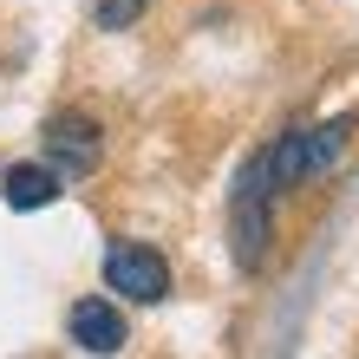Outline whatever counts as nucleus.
Listing matches in <instances>:
<instances>
[{
  "label": "nucleus",
  "instance_id": "f257e3e1",
  "mask_svg": "<svg viewBox=\"0 0 359 359\" xmlns=\"http://www.w3.org/2000/svg\"><path fill=\"white\" fill-rule=\"evenodd\" d=\"M359 131V111H340V118H327V124H287L281 137L268 144V151H255L242 163V177L236 189H248V196H287V189H307V183H320L333 163L346 157V144Z\"/></svg>",
  "mask_w": 359,
  "mask_h": 359
},
{
  "label": "nucleus",
  "instance_id": "f03ea898",
  "mask_svg": "<svg viewBox=\"0 0 359 359\" xmlns=\"http://www.w3.org/2000/svg\"><path fill=\"white\" fill-rule=\"evenodd\" d=\"M39 144H46V157L59 177H92L98 157H104V124L86 111V104H66V111L46 118V131H39Z\"/></svg>",
  "mask_w": 359,
  "mask_h": 359
},
{
  "label": "nucleus",
  "instance_id": "7ed1b4c3",
  "mask_svg": "<svg viewBox=\"0 0 359 359\" xmlns=\"http://www.w3.org/2000/svg\"><path fill=\"white\" fill-rule=\"evenodd\" d=\"M104 287L118 294V301H163L170 294V262L157 255L151 242H104Z\"/></svg>",
  "mask_w": 359,
  "mask_h": 359
},
{
  "label": "nucleus",
  "instance_id": "20e7f679",
  "mask_svg": "<svg viewBox=\"0 0 359 359\" xmlns=\"http://www.w3.org/2000/svg\"><path fill=\"white\" fill-rule=\"evenodd\" d=\"M229 255H236L242 274L268 268V255H274V203L268 196L236 189V203H229Z\"/></svg>",
  "mask_w": 359,
  "mask_h": 359
},
{
  "label": "nucleus",
  "instance_id": "39448f33",
  "mask_svg": "<svg viewBox=\"0 0 359 359\" xmlns=\"http://www.w3.org/2000/svg\"><path fill=\"white\" fill-rule=\"evenodd\" d=\"M66 340L79 353H124V340H131V327H124V313L118 301H104V294H86V301H72L66 307Z\"/></svg>",
  "mask_w": 359,
  "mask_h": 359
},
{
  "label": "nucleus",
  "instance_id": "423d86ee",
  "mask_svg": "<svg viewBox=\"0 0 359 359\" xmlns=\"http://www.w3.org/2000/svg\"><path fill=\"white\" fill-rule=\"evenodd\" d=\"M0 196H7V209H20V216H33V209H53L59 196H66V177L53 170V163H7V177H0Z\"/></svg>",
  "mask_w": 359,
  "mask_h": 359
},
{
  "label": "nucleus",
  "instance_id": "0eeeda50",
  "mask_svg": "<svg viewBox=\"0 0 359 359\" xmlns=\"http://www.w3.org/2000/svg\"><path fill=\"white\" fill-rule=\"evenodd\" d=\"M144 13H151V0H98V7H92V20H98L104 33H124V27H137Z\"/></svg>",
  "mask_w": 359,
  "mask_h": 359
}]
</instances>
